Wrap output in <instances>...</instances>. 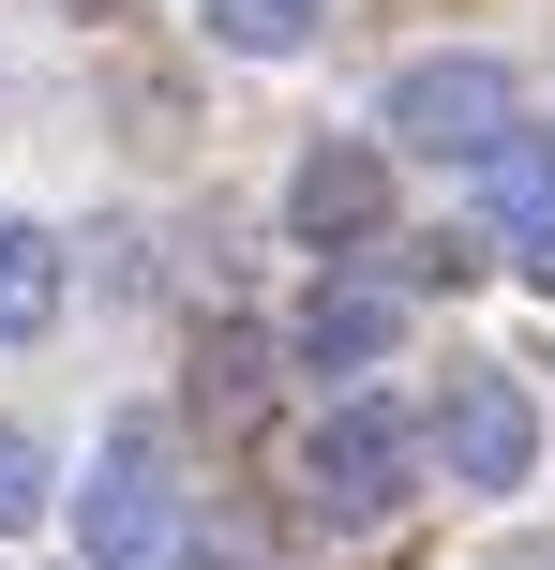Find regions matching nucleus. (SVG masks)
Returning a JSON list of instances; mask_svg holds the SVG:
<instances>
[{"label":"nucleus","instance_id":"nucleus-1","mask_svg":"<svg viewBox=\"0 0 555 570\" xmlns=\"http://www.w3.org/2000/svg\"><path fill=\"white\" fill-rule=\"evenodd\" d=\"M300 495H316L330 525H390V511L420 495V421H406L390 391H360V375H346V405L300 435Z\"/></svg>","mask_w":555,"mask_h":570},{"label":"nucleus","instance_id":"nucleus-2","mask_svg":"<svg viewBox=\"0 0 555 570\" xmlns=\"http://www.w3.org/2000/svg\"><path fill=\"white\" fill-rule=\"evenodd\" d=\"M436 465H450L466 495H526L541 465H555L541 375H526V361H466V375H450V405H436Z\"/></svg>","mask_w":555,"mask_h":570},{"label":"nucleus","instance_id":"nucleus-3","mask_svg":"<svg viewBox=\"0 0 555 570\" xmlns=\"http://www.w3.org/2000/svg\"><path fill=\"white\" fill-rule=\"evenodd\" d=\"M76 556L90 570H180V465L150 421H120L76 481Z\"/></svg>","mask_w":555,"mask_h":570},{"label":"nucleus","instance_id":"nucleus-4","mask_svg":"<svg viewBox=\"0 0 555 570\" xmlns=\"http://www.w3.org/2000/svg\"><path fill=\"white\" fill-rule=\"evenodd\" d=\"M376 120H390V150H420V166H480V150L526 120V90H511V60L436 46V60H406V76L376 90Z\"/></svg>","mask_w":555,"mask_h":570},{"label":"nucleus","instance_id":"nucleus-5","mask_svg":"<svg viewBox=\"0 0 555 570\" xmlns=\"http://www.w3.org/2000/svg\"><path fill=\"white\" fill-rule=\"evenodd\" d=\"M286 240H316V256H360V240H390V150L330 136L286 166Z\"/></svg>","mask_w":555,"mask_h":570},{"label":"nucleus","instance_id":"nucleus-6","mask_svg":"<svg viewBox=\"0 0 555 570\" xmlns=\"http://www.w3.org/2000/svg\"><path fill=\"white\" fill-rule=\"evenodd\" d=\"M390 345H406V301H390V285H316V301L286 315V361H316V375H376Z\"/></svg>","mask_w":555,"mask_h":570},{"label":"nucleus","instance_id":"nucleus-7","mask_svg":"<svg viewBox=\"0 0 555 570\" xmlns=\"http://www.w3.org/2000/svg\"><path fill=\"white\" fill-rule=\"evenodd\" d=\"M196 30H210L226 60H300V46L330 30V0H196Z\"/></svg>","mask_w":555,"mask_h":570},{"label":"nucleus","instance_id":"nucleus-8","mask_svg":"<svg viewBox=\"0 0 555 570\" xmlns=\"http://www.w3.org/2000/svg\"><path fill=\"white\" fill-rule=\"evenodd\" d=\"M46 315H60V240L30 210H0V345H30Z\"/></svg>","mask_w":555,"mask_h":570},{"label":"nucleus","instance_id":"nucleus-9","mask_svg":"<svg viewBox=\"0 0 555 570\" xmlns=\"http://www.w3.org/2000/svg\"><path fill=\"white\" fill-rule=\"evenodd\" d=\"M256 405H270V345L256 331H210L196 345V421L210 435H256Z\"/></svg>","mask_w":555,"mask_h":570},{"label":"nucleus","instance_id":"nucleus-10","mask_svg":"<svg viewBox=\"0 0 555 570\" xmlns=\"http://www.w3.org/2000/svg\"><path fill=\"white\" fill-rule=\"evenodd\" d=\"M46 511H60V451H46L30 421H0V541H30Z\"/></svg>","mask_w":555,"mask_h":570},{"label":"nucleus","instance_id":"nucleus-11","mask_svg":"<svg viewBox=\"0 0 555 570\" xmlns=\"http://www.w3.org/2000/svg\"><path fill=\"white\" fill-rule=\"evenodd\" d=\"M496 240H511V271H526V285H555V196H541V210H511Z\"/></svg>","mask_w":555,"mask_h":570}]
</instances>
